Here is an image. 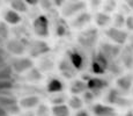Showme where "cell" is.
<instances>
[{"mask_svg": "<svg viewBox=\"0 0 133 116\" xmlns=\"http://www.w3.org/2000/svg\"><path fill=\"white\" fill-rule=\"evenodd\" d=\"M82 105H83L82 99L80 96H78V95H73L68 100V107H70V109L72 108V109H75V110H81Z\"/></svg>", "mask_w": 133, "mask_h": 116, "instance_id": "cell-16", "label": "cell"}, {"mask_svg": "<svg viewBox=\"0 0 133 116\" xmlns=\"http://www.w3.org/2000/svg\"><path fill=\"white\" fill-rule=\"evenodd\" d=\"M0 116H7L6 110H5L2 107H0Z\"/></svg>", "mask_w": 133, "mask_h": 116, "instance_id": "cell-25", "label": "cell"}, {"mask_svg": "<svg viewBox=\"0 0 133 116\" xmlns=\"http://www.w3.org/2000/svg\"><path fill=\"white\" fill-rule=\"evenodd\" d=\"M27 4H29V5H31V6H35V5H37V1H32V0H27Z\"/></svg>", "mask_w": 133, "mask_h": 116, "instance_id": "cell-26", "label": "cell"}, {"mask_svg": "<svg viewBox=\"0 0 133 116\" xmlns=\"http://www.w3.org/2000/svg\"><path fill=\"white\" fill-rule=\"evenodd\" d=\"M65 96L64 95H58V96H55L51 99V102L53 103V106H57V105H65Z\"/></svg>", "mask_w": 133, "mask_h": 116, "instance_id": "cell-21", "label": "cell"}, {"mask_svg": "<svg viewBox=\"0 0 133 116\" xmlns=\"http://www.w3.org/2000/svg\"><path fill=\"white\" fill-rule=\"evenodd\" d=\"M105 35L108 36L109 40H111L116 44H124L127 40V36H129L126 32L118 29V28H115V27L109 28L105 32Z\"/></svg>", "mask_w": 133, "mask_h": 116, "instance_id": "cell-2", "label": "cell"}, {"mask_svg": "<svg viewBox=\"0 0 133 116\" xmlns=\"http://www.w3.org/2000/svg\"><path fill=\"white\" fill-rule=\"evenodd\" d=\"M117 85L121 89H124V91H129L130 87L132 85V78L131 77H122L117 80Z\"/></svg>", "mask_w": 133, "mask_h": 116, "instance_id": "cell-18", "label": "cell"}, {"mask_svg": "<svg viewBox=\"0 0 133 116\" xmlns=\"http://www.w3.org/2000/svg\"><path fill=\"white\" fill-rule=\"evenodd\" d=\"M93 114L95 116H117L116 109L111 106L96 103L93 106Z\"/></svg>", "mask_w": 133, "mask_h": 116, "instance_id": "cell-3", "label": "cell"}, {"mask_svg": "<svg viewBox=\"0 0 133 116\" xmlns=\"http://www.w3.org/2000/svg\"><path fill=\"white\" fill-rule=\"evenodd\" d=\"M125 116H133V112H127Z\"/></svg>", "mask_w": 133, "mask_h": 116, "instance_id": "cell-28", "label": "cell"}, {"mask_svg": "<svg viewBox=\"0 0 133 116\" xmlns=\"http://www.w3.org/2000/svg\"><path fill=\"white\" fill-rule=\"evenodd\" d=\"M126 4L130 8H133V0H129V1H126Z\"/></svg>", "mask_w": 133, "mask_h": 116, "instance_id": "cell-27", "label": "cell"}, {"mask_svg": "<svg viewBox=\"0 0 133 116\" xmlns=\"http://www.w3.org/2000/svg\"><path fill=\"white\" fill-rule=\"evenodd\" d=\"M63 89H64V84L59 80V79L53 78V79H51V80L48 82L46 91L49 93H53V94H55V93L61 92Z\"/></svg>", "mask_w": 133, "mask_h": 116, "instance_id": "cell-11", "label": "cell"}, {"mask_svg": "<svg viewBox=\"0 0 133 116\" xmlns=\"http://www.w3.org/2000/svg\"><path fill=\"white\" fill-rule=\"evenodd\" d=\"M111 16L108 14V13H97L95 15V23L98 27H107L111 23Z\"/></svg>", "mask_w": 133, "mask_h": 116, "instance_id": "cell-12", "label": "cell"}, {"mask_svg": "<svg viewBox=\"0 0 133 116\" xmlns=\"http://www.w3.org/2000/svg\"><path fill=\"white\" fill-rule=\"evenodd\" d=\"M52 116H70V107L67 105H57L51 108Z\"/></svg>", "mask_w": 133, "mask_h": 116, "instance_id": "cell-13", "label": "cell"}, {"mask_svg": "<svg viewBox=\"0 0 133 116\" xmlns=\"http://www.w3.org/2000/svg\"><path fill=\"white\" fill-rule=\"evenodd\" d=\"M85 96H86V100H87V101H89V100H90V101H91V100L94 99V95H93V93H86V94H85Z\"/></svg>", "mask_w": 133, "mask_h": 116, "instance_id": "cell-24", "label": "cell"}, {"mask_svg": "<svg viewBox=\"0 0 133 116\" xmlns=\"http://www.w3.org/2000/svg\"><path fill=\"white\" fill-rule=\"evenodd\" d=\"M96 30L91 29V30H87V32L81 33L79 36V42L81 44H83L85 46H90L95 43L96 41Z\"/></svg>", "mask_w": 133, "mask_h": 116, "instance_id": "cell-4", "label": "cell"}, {"mask_svg": "<svg viewBox=\"0 0 133 116\" xmlns=\"http://www.w3.org/2000/svg\"><path fill=\"white\" fill-rule=\"evenodd\" d=\"M86 88H88L86 82H83L82 80H74L72 84H71L70 91H71V93H73L74 95H78V94H80V93L85 92Z\"/></svg>", "mask_w": 133, "mask_h": 116, "instance_id": "cell-14", "label": "cell"}, {"mask_svg": "<svg viewBox=\"0 0 133 116\" xmlns=\"http://www.w3.org/2000/svg\"><path fill=\"white\" fill-rule=\"evenodd\" d=\"M125 21H126V17L123 16L122 13H121V14H116V16H115V19H114L115 28L121 29V27H123V26L125 25Z\"/></svg>", "mask_w": 133, "mask_h": 116, "instance_id": "cell-19", "label": "cell"}, {"mask_svg": "<svg viewBox=\"0 0 133 116\" xmlns=\"http://www.w3.org/2000/svg\"><path fill=\"white\" fill-rule=\"evenodd\" d=\"M75 116H90V114H89L87 110H82V109H81V110H79V112L76 113Z\"/></svg>", "mask_w": 133, "mask_h": 116, "instance_id": "cell-23", "label": "cell"}, {"mask_svg": "<svg viewBox=\"0 0 133 116\" xmlns=\"http://www.w3.org/2000/svg\"><path fill=\"white\" fill-rule=\"evenodd\" d=\"M2 17H4V21L9 23V25H19L22 20L21 15H20L17 12L13 11L12 8L5 11L4 14H2Z\"/></svg>", "mask_w": 133, "mask_h": 116, "instance_id": "cell-6", "label": "cell"}, {"mask_svg": "<svg viewBox=\"0 0 133 116\" xmlns=\"http://www.w3.org/2000/svg\"><path fill=\"white\" fill-rule=\"evenodd\" d=\"M13 68H14L15 71L17 72H23L27 71V70H31L32 69V62L30 60L29 58H21L17 59L14 64H13Z\"/></svg>", "mask_w": 133, "mask_h": 116, "instance_id": "cell-8", "label": "cell"}, {"mask_svg": "<svg viewBox=\"0 0 133 116\" xmlns=\"http://www.w3.org/2000/svg\"><path fill=\"white\" fill-rule=\"evenodd\" d=\"M70 62H71V64H72L73 68L76 69V70L81 69L82 68V65H83L82 56H81L80 53H78V52H72L71 53L70 55Z\"/></svg>", "mask_w": 133, "mask_h": 116, "instance_id": "cell-15", "label": "cell"}, {"mask_svg": "<svg viewBox=\"0 0 133 116\" xmlns=\"http://www.w3.org/2000/svg\"><path fill=\"white\" fill-rule=\"evenodd\" d=\"M105 70L107 69H104L102 65H99L96 60H93V63H91V71H93V73H95V74H103L104 72H105Z\"/></svg>", "mask_w": 133, "mask_h": 116, "instance_id": "cell-20", "label": "cell"}, {"mask_svg": "<svg viewBox=\"0 0 133 116\" xmlns=\"http://www.w3.org/2000/svg\"><path fill=\"white\" fill-rule=\"evenodd\" d=\"M108 85V81L101 78H90L87 81V87L89 91H102Z\"/></svg>", "mask_w": 133, "mask_h": 116, "instance_id": "cell-7", "label": "cell"}, {"mask_svg": "<svg viewBox=\"0 0 133 116\" xmlns=\"http://www.w3.org/2000/svg\"><path fill=\"white\" fill-rule=\"evenodd\" d=\"M85 8V2H70L64 7V15L71 16V15L80 14L81 9Z\"/></svg>", "mask_w": 133, "mask_h": 116, "instance_id": "cell-5", "label": "cell"}, {"mask_svg": "<svg viewBox=\"0 0 133 116\" xmlns=\"http://www.w3.org/2000/svg\"><path fill=\"white\" fill-rule=\"evenodd\" d=\"M125 26L129 30L133 32V15H130V16L126 17V21H125Z\"/></svg>", "mask_w": 133, "mask_h": 116, "instance_id": "cell-22", "label": "cell"}, {"mask_svg": "<svg viewBox=\"0 0 133 116\" xmlns=\"http://www.w3.org/2000/svg\"><path fill=\"white\" fill-rule=\"evenodd\" d=\"M11 8L13 11L20 13H24L27 12V2L25 1H21V0H16V1H11Z\"/></svg>", "mask_w": 133, "mask_h": 116, "instance_id": "cell-17", "label": "cell"}, {"mask_svg": "<svg viewBox=\"0 0 133 116\" xmlns=\"http://www.w3.org/2000/svg\"><path fill=\"white\" fill-rule=\"evenodd\" d=\"M90 20H91V16L88 14V13H86V12L80 13V14H78V15H76V17L74 19L72 26H73V27H75V28L83 27L85 25L89 23Z\"/></svg>", "mask_w": 133, "mask_h": 116, "instance_id": "cell-10", "label": "cell"}, {"mask_svg": "<svg viewBox=\"0 0 133 116\" xmlns=\"http://www.w3.org/2000/svg\"><path fill=\"white\" fill-rule=\"evenodd\" d=\"M39 103V97L36 95H31V96H25L23 99H21L20 101V106L25 109H30V108H35Z\"/></svg>", "mask_w": 133, "mask_h": 116, "instance_id": "cell-9", "label": "cell"}, {"mask_svg": "<svg viewBox=\"0 0 133 116\" xmlns=\"http://www.w3.org/2000/svg\"><path fill=\"white\" fill-rule=\"evenodd\" d=\"M32 29L34 33L39 37H48L50 35V25L45 15H38L32 21Z\"/></svg>", "mask_w": 133, "mask_h": 116, "instance_id": "cell-1", "label": "cell"}]
</instances>
